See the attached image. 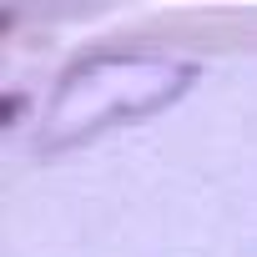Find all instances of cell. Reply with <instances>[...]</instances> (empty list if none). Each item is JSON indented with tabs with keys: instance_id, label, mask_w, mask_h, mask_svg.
Segmentation results:
<instances>
[{
	"instance_id": "obj_1",
	"label": "cell",
	"mask_w": 257,
	"mask_h": 257,
	"mask_svg": "<svg viewBox=\"0 0 257 257\" xmlns=\"http://www.w3.org/2000/svg\"><path fill=\"white\" fill-rule=\"evenodd\" d=\"M187 81H192V66H172V61H152V56L76 61L61 76V91L46 111L41 152H61V147H76L116 121L152 116V111L172 106V96L187 91Z\"/></svg>"
}]
</instances>
